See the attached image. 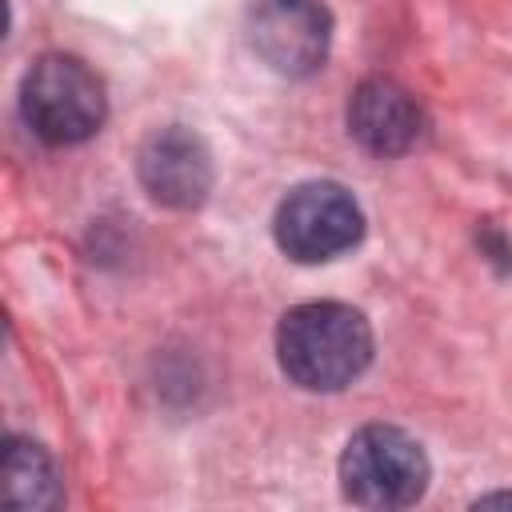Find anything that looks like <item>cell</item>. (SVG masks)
Here are the masks:
<instances>
[{
	"label": "cell",
	"instance_id": "cell-8",
	"mask_svg": "<svg viewBox=\"0 0 512 512\" xmlns=\"http://www.w3.org/2000/svg\"><path fill=\"white\" fill-rule=\"evenodd\" d=\"M0 500L4 508L48 512L64 504V484L52 452L32 436H4L0 452Z\"/></svg>",
	"mask_w": 512,
	"mask_h": 512
},
{
	"label": "cell",
	"instance_id": "cell-10",
	"mask_svg": "<svg viewBox=\"0 0 512 512\" xmlns=\"http://www.w3.org/2000/svg\"><path fill=\"white\" fill-rule=\"evenodd\" d=\"M492 504H512V492H492V496H480L472 508H492Z\"/></svg>",
	"mask_w": 512,
	"mask_h": 512
},
{
	"label": "cell",
	"instance_id": "cell-3",
	"mask_svg": "<svg viewBox=\"0 0 512 512\" xmlns=\"http://www.w3.org/2000/svg\"><path fill=\"white\" fill-rule=\"evenodd\" d=\"M336 476L348 504L372 508V512H396L424 500L432 484V464L424 444L404 428L364 424L348 436Z\"/></svg>",
	"mask_w": 512,
	"mask_h": 512
},
{
	"label": "cell",
	"instance_id": "cell-2",
	"mask_svg": "<svg viewBox=\"0 0 512 512\" xmlns=\"http://www.w3.org/2000/svg\"><path fill=\"white\" fill-rule=\"evenodd\" d=\"M20 120L48 148L84 144L108 120L104 80L72 52H44L20 80Z\"/></svg>",
	"mask_w": 512,
	"mask_h": 512
},
{
	"label": "cell",
	"instance_id": "cell-4",
	"mask_svg": "<svg viewBox=\"0 0 512 512\" xmlns=\"http://www.w3.org/2000/svg\"><path fill=\"white\" fill-rule=\"evenodd\" d=\"M272 240L296 264H328L364 240V208L340 180H304L276 204Z\"/></svg>",
	"mask_w": 512,
	"mask_h": 512
},
{
	"label": "cell",
	"instance_id": "cell-5",
	"mask_svg": "<svg viewBox=\"0 0 512 512\" xmlns=\"http://www.w3.org/2000/svg\"><path fill=\"white\" fill-rule=\"evenodd\" d=\"M332 12L324 0H248L244 36L264 68L308 80L332 52Z\"/></svg>",
	"mask_w": 512,
	"mask_h": 512
},
{
	"label": "cell",
	"instance_id": "cell-1",
	"mask_svg": "<svg viewBox=\"0 0 512 512\" xmlns=\"http://www.w3.org/2000/svg\"><path fill=\"white\" fill-rule=\"evenodd\" d=\"M376 340L360 308L340 300H308L280 316L276 360L304 392H344L372 364Z\"/></svg>",
	"mask_w": 512,
	"mask_h": 512
},
{
	"label": "cell",
	"instance_id": "cell-9",
	"mask_svg": "<svg viewBox=\"0 0 512 512\" xmlns=\"http://www.w3.org/2000/svg\"><path fill=\"white\" fill-rule=\"evenodd\" d=\"M476 240H480V252H484V256H488V260H492L500 272H508V268H512V244L504 240V232H500V228L484 224Z\"/></svg>",
	"mask_w": 512,
	"mask_h": 512
},
{
	"label": "cell",
	"instance_id": "cell-7",
	"mask_svg": "<svg viewBox=\"0 0 512 512\" xmlns=\"http://www.w3.org/2000/svg\"><path fill=\"white\" fill-rule=\"evenodd\" d=\"M344 124H348V136L364 152H372L380 160L408 156L424 140V132H428L424 104L404 84H396L392 76L360 80L352 88V96H348Z\"/></svg>",
	"mask_w": 512,
	"mask_h": 512
},
{
	"label": "cell",
	"instance_id": "cell-6",
	"mask_svg": "<svg viewBox=\"0 0 512 512\" xmlns=\"http://www.w3.org/2000/svg\"><path fill=\"white\" fill-rule=\"evenodd\" d=\"M136 180L152 204L172 212H196L216 184V160L200 132L188 124H164L144 136L136 152Z\"/></svg>",
	"mask_w": 512,
	"mask_h": 512
}]
</instances>
